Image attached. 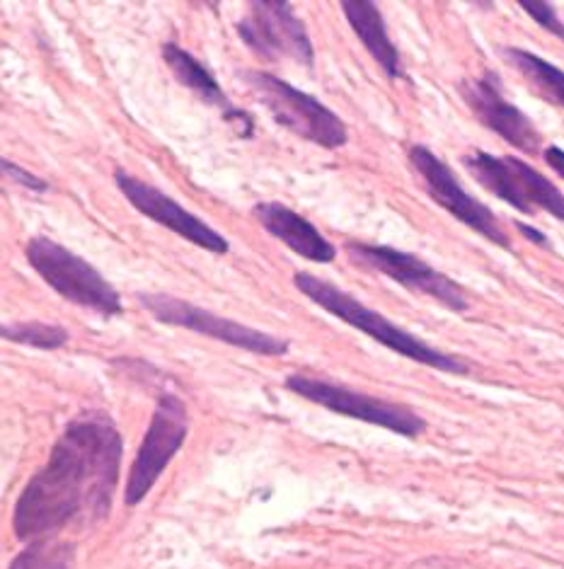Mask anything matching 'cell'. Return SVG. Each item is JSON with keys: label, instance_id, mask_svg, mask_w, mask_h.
Here are the masks:
<instances>
[{"label": "cell", "instance_id": "9c48e42d", "mask_svg": "<svg viewBox=\"0 0 564 569\" xmlns=\"http://www.w3.org/2000/svg\"><path fill=\"white\" fill-rule=\"evenodd\" d=\"M190 431V417H187L184 402L178 396H163L158 400L151 427L141 441V449L133 460L124 501L129 507H137L153 490L158 478L163 476L170 460L182 449Z\"/></svg>", "mask_w": 564, "mask_h": 569}, {"label": "cell", "instance_id": "603a6c76", "mask_svg": "<svg viewBox=\"0 0 564 569\" xmlns=\"http://www.w3.org/2000/svg\"><path fill=\"white\" fill-rule=\"evenodd\" d=\"M516 226H518L521 233L533 242V246H541V248H545V250H553V246H550V240H547V236L543 233V230L533 228V226H528V223H516Z\"/></svg>", "mask_w": 564, "mask_h": 569}, {"label": "cell", "instance_id": "7c38bea8", "mask_svg": "<svg viewBox=\"0 0 564 569\" xmlns=\"http://www.w3.org/2000/svg\"><path fill=\"white\" fill-rule=\"evenodd\" d=\"M459 90L470 112L496 137L526 156H538L543 151V133L535 129L528 114H523L516 104L504 98L500 78L494 73H485L477 80H463Z\"/></svg>", "mask_w": 564, "mask_h": 569}, {"label": "cell", "instance_id": "2e32d148", "mask_svg": "<svg viewBox=\"0 0 564 569\" xmlns=\"http://www.w3.org/2000/svg\"><path fill=\"white\" fill-rule=\"evenodd\" d=\"M163 59L168 63V69L174 73V78H178L184 88L194 90L204 102L221 107L225 119L235 112L231 100L223 94L219 80L213 78V73L207 69V66L197 61L190 51H184L182 47L168 42V44H163Z\"/></svg>", "mask_w": 564, "mask_h": 569}, {"label": "cell", "instance_id": "8fae6325", "mask_svg": "<svg viewBox=\"0 0 564 569\" xmlns=\"http://www.w3.org/2000/svg\"><path fill=\"white\" fill-rule=\"evenodd\" d=\"M346 252L356 264L371 267L383 277L402 283V287L434 298V301L455 310V313H463V310L470 308L467 296L459 283H455L451 277L441 274L432 264H426L417 254L402 252L387 246H369V242H359V240L349 242Z\"/></svg>", "mask_w": 564, "mask_h": 569}, {"label": "cell", "instance_id": "6da1fadb", "mask_svg": "<svg viewBox=\"0 0 564 569\" xmlns=\"http://www.w3.org/2000/svg\"><path fill=\"white\" fill-rule=\"evenodd\" d=\"M122 437L110 417L75 419L51 449L47 466L22 490L12 528L22 543L49 538L73 521L107 517L122 468Z\"/></svg>", "mask_w": 564, "mask_h": 569}, {"label": "cell", "instance_id": "ffe728a7", "mask_svg": "<svg viewBox=\"0 0 564 569\" xmlns=\"http://www.w3.org/2000/svg\"><path fill=\"white\" fill-rule=\"evenodd\" d=\"M518 6L523 8V12H526L528 18L538 22L543 30H547L550 34H555L557 39H562V42H564V22L560 20L553 3H545V0H518Z\"/></svg>", "mask_w": 564, "mask_h": 569}, {"label": "cell", "instance_id": "8992f818", "mask_svg": "<svg viewBox=\"0 0 564 569\" xmlns=\"http://www.w3.org/2000/svg\"><path fill=\"white\" fill-rule=\"evenodd\" d=\"M286 388L293 390L295 396L320 405V408L361 419V422H369L375 427L391 429L393 433H400V437L414 439L426 429L424 419L414 410L405 408V405L379 400L373 396H366V392H356L352 388L320 381V378L313 376L293 373L286 378Z\"/></svg>", "mask_w": 564, "mask_h": 569}, {"label": "cell", "instance_id": "9a60e30c", "mask_svg": "<svg viewBox=\"0 0 564 569\" xmlns=\"http://www.w3.org/2000/svg\"><path fill=\"white\" fill-rule=\"evenodd\" d=\"M340 8L344 10L349 24H352V30L361 39V44L369 49L381 69L391 78H402L400 51L393 44V39L387 37L385 20L379 6L371 3V0H342Z\"/></svg>", "mask_w": 564, "mask_h": 569}, {"label": "cell", "instance_id": "52a82bcc", "mask_svg": "<svg viewBox=\"0 0 564 569\" xmlns=\"http://www.w3.org/2000/svg\"><path fill=\"white\" fill-rule=\"evenodd\" d=\"M410 162L412 168L417 170L426 194L432 197L441 209H446L461 223H465L470 230H475V233L485 240L494 242V246L512 250V238H508L504 226L496 219V213L467 192L461 180L455 178V172L451 170L446 160H441L434 151H429L426 146H412Z\"/></svg>", "mask_w": 564, "mask_h": 569}, {"label": "cell", "instance_id": "e0dca14e", "mask_svg": "<svg viewBox=\"0 0 564 569\" xmlns=\"http://www.w3.org/2000/svg\"><path fill=\"white\" fill-rule=\"evenodd\" d=\"M502 57L508 61V66H514V71L523 76L528 88L538 94L541 100H545L553 107H562L564 110V71L562 69L518 47H504Z\"/></svg>", "mask_w": 564, "mask_h": 569}, {"label": "cell", "instance_id": "d6986e66", "mask_svg": "<svg viewBox=\"0 0 564 569\" xmlns=\"http://www.w3.org/2000/svg\"><path fill=\"white\" fill-rule=\"evenodd\" d=\"M3 337L10 342H20L37 349H59L69 342V332L59 328V325H47V322L3 325Z\"/></svg>", "mask_w": 564, "mask_h": 569}, {"label": "cell", "instance_id": "7402d4cb", "mask_svg": "<svg viewBox=\"0 0 564 569\" xmlns=\"http://www.w3.org/2000/svg\"><path fill=\"white\" fill-rule=\"evenodd\" d=\"M543 158L550 168H553L560 178L564 180V151L560 146H547L543 151Z\"/></svg>", "mask_w": 564, "mask_h": 569}, {"label": "cell", "instance_id": "5bb4252c", "mask_svg": "<svg viewBox=\"0 0 564 569\" xmlns=\"http://www.w3.org/2000/svg\"><path fill=\"white\" fill-rule=\"evenodd\" d=\"M252 216L260 221L266 233L284 242L286 248L301 254L303 260L330 264L338 257V248L311 221L303 219L293 209L279 204V201H262V204L252 209Z\"/></svg>", "mask_w": 564, "mask_h": 569}, {"label": "cell", "instance_id": "5b68a950", "mask_svg": "<svg viewBox=\"0 0 564 569\" xmlns=\"http://www.w3.org/2000/svg\"><path fill=\"white\" fill-rule=\"evenodd\" d=\"M463 166L487 192L516 211L526 216L545 211L564 223V194L528 162L514 156L473 151L463 158Z\"/></svg>", "mask_w": 564, "mask_h": 569}, {"label": "cell", "instance_id": "ba28073f", "mask_svg": "<svg viewBox=\"0 0 564 569\" xmlns=\"http://www.w3.org/2000/svg\"><path fill=\"white\" fill-rule=\"evenodd\" d=\"M139 303L158 322L174 325V328H184V330L213 337V340H221V342L233 345L238 349L252 351V355L281 357L289 351V342L281 340V337L248 328V325L233 322V320L221 318L216 313H209V310L187 303V301H182V298L163 296V293H139Z\"/></svg>", "mask_w": 564, "mask_h": 569}, {"label": "cell", "instance_id": "277c9868", "mask_svg": "<svg viewBox=\"0 0 564 569\" xmlns=\"http://www.w3.org/2000/svg\"><path fill=\"white\" fill-rule=\"evenodd\" d=\"M245 80L260 102L272 112L279 127L293 131L295 137L320 148H330V151L346 146V124L330 107L315 100L313 94L293 88L286 80L264 71H248Z\"/></svg>", "mask_w": 564, "mask_h": 569}, {"label": "cell", "instance_id": "4fadbf2b", "mask_svg": "<svg viewBox=\"0 0 564 569\" xmlns=\"http://www.w3.org/2000/svg\"><path fill=\"white\" fill-rule=\"evenodd\" d=\"M114 180H117V187L122 189V194L131 201V207L141 211L143 216H148L151 221L174 230V233L182 236L184 240H190L192 246L201 250H209L216 254L228 252V240L219 233V230H213L209 223L201 221L199 216L184 211L178 201L168 197L165 192H160L158 187L133 178V174L124 170H117Z\"/></svg>", "mask_w": 564, "mask_h": 569}, {"label": "cell", "instance_id": "3957f363", "mask_svg": "<svg viewBox=\"0 0 564 569\" xmlns=\"http://www.w3.org/2000/svg\"><path fill=\"white\" fill-rule=\"evenodd\" d=\"M27 262L66 301L95 310L102 318L122 313V296L83 257L49 238H32L24 248Z\"/></svg>", "mask_w": 564, "mask_h": 569}, {"label": "cell", "instance_id": "30bf717a", "mask_svg": "<svg viewBox=\"0 0 564 569\" xmlns=\"http://www.w3.org/2000/svg\"><path fill=\"white\" fill-rule=\"evenodd\" d=\"M238 34L266 61L293 59L303 66H313L315 61L305 24L284 0H252L250 16L238 22Z\"/></svg>", "mask_w": 564, "mask_h": 569}, {"label": "cell", "instance_id": "44dd1931", "mask_svg": "<svg viewBox=\"0 0 564 569\" xmlns=\"http://www.w3.org/2000/svg\"><path fill=\"white\" fill-rule=\"evenodd\" d=\"M3 174L12 182H18L27 189H34V192H47V189H49V182H44L42 178H37V174H32V172H27L24 168L16 166L12 160H3Z\"/></svg>", "mask_w": 564, "mask_h": 569}, {"label": "cell", "instance_id": "ac0fdd59", "mask_svg": "<svg viewBox=\"0 0 564 569\" xmlns=\"http://www.w3.org/2000/svg\"><path fill=\"white\" fill-rule=\"evenodd\" d=\"M75 560L73 546L61 543V540L42 538L22 550L10 569H71Z\"/></svg>", "mask_w": 564, "mask_h": 569}, {"label": "cell", "instance_id": "7a4b0ae2", "mask_svg": "<svg viewBox=\"0 0 564 569\" xmlns=\"http://www.w3.org/2000/svg\"><path fill=\"white\" fill-rule=\"evenodd\" d=\"M293 283H295V289H299L305 298H311L315 306L328 310V313L340 318L342 322L352 325V328H356L359 332L369 335L371 340L397 351L400 357L412 359V361L424 363V366H432V369H436V371L453 373V376H465L470 371V366L463 359L446 355V351H441V349L429 347L426 342L420 340V337H414L407 330L397 328L395 322H391L381 313H375V310L361 303L359 298L338 289L334 283H330L325 279L308 274V272H295Z\"/></svg>", "mask_w": 564, "mask_h": 569}]
</instances>
